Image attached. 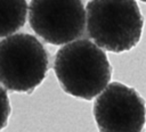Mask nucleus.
I'll list each match as a JSON object with an SVG mask.
<instances>
[{"label": "nucleus", "instance_id": "obj_1", "mask_svg": "<svg viewBox=\"0 0 146 132\" xmlns=\"http://www.w3.org/2000/svg\"><path fill=\"white\" fill-rule=\"evenodd\" d=\"M54 69L64 92L84 100L94 99L112 77L106 53L88 39L63 44L56 53Z\"/></svg>", "mask_w": 146, "mask_h": 132}, {"label": "nucleus", "instance_id": "obj_2", "mask_svg": "<svg viewBox=\"0 0 146 132\" xmlns=\"http://www.w3.org/2000/svg\"><path fill=\"white\" fill-rule=\"evenodd\" d=\"M89 36L103 50H131L141 38L144 18L136 0H90L84 8Z\"/></svg>", "mask_w": 146, "mask_h": 132}, {"label": "nucleus", "instance_id": "obj_3", "mask_svg": "<svg viewBox=\"0 0 146 132\" xmlns=\"http://www.w3.org/2000/svg\"><path fill=\"white\" fill-rule=\"evenodd\" d=\"M48 52L29 33H16L0 41V83L10 91L30 92L47 76Z\"/></svg>", "mask_w": 146, "mask_h": 132}, {"label": "nucleus", "instance_id": "obj_4", "mask_svg": "<svg viewBox=\"0 0 146 132\" xmlns=\"http://www.w3.org/2000/svg\"><path fill=\"white\" fill-rule=\"evenodd\" d=\"M29 23L42 40L63 46L83 34L86 10L82 0H31Z\"/></svg>", "mask_w": 146, "mask_h": 132}, {"label": "nucleus", "instance_id": "obj_5", "mask_svg": "<svg viewBox=\"0 0 146 132\" xmlns=\"http://www.w3.org/2000/svg\"><path fill=\"white\" fill-rule=\"evenodd\" d=\"M94 117L103 132H140L145 125V101L120 82L108 83L94 102Z\"/></svg>", "mask_w": 146, "mask_h": 132}, {"label": "nucleus", "instance_id": "obj_6", "mask_svg": "<svg viewBox=\"0 0 146 132\" xmlns=\"http://www.w3.org/2000/svg\"><path fill=\"white\" fill-rule=\"evenodd\" d=\"M27 16L26 0H0V38L24 26Z\"/></svg>", "mask_w": 146, "mask_h": 132}, {"label": "nucleus", "instance_id": "obj_7", "mask_svg": "<svg viewBox=\"0 0 146 132\" xmlns=\"http://www.w3.org/2000/svg\"><path fill=\"white\" fill-rule=\"evenodd\" d=\"M10 115V102L7 91L0 83V130H2L8 122Z\"/></svg>", "mask_w": 146, "mask_h": 132}, {"label": "nucleus", "instance_id": "obj_8", "mask_svg": "<svg viewBox=\"0 0 146 132\" xmlns=\"http://www.w3.org/2000/svg\"><path fill=\"white\" fill-rule=\"evenodd\" d=\"M140 1H141V2H145V1H146V0H140Z\"/></svg>", "mask_w": 146, "mask_h": 132}]
</instances>
